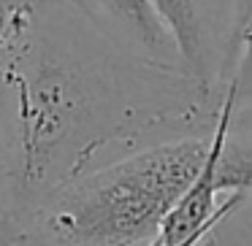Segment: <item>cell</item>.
I'll use <instances>...</instances> for the list:
<instances>
[{
	"mask_svg": "<svg viewBox=\"0 0 252 246\" xmlns=\"http://www.w3.org/2000/svg\"><path fill=\"white\" fill-rule=\"evenodd\" d=\"M220 95L138 57L63 0H28L0 55V219H17L106 149L209 133Z\"/></svg>",
	"mask_w": 252,
	"mask_h": 246,
	"instance_id": "1",
	"label": "cell"
},
{
	"mask_svg": "<svg viewBox=\"0 0 252 246\" xmlns=\"http://www.w3.org/2000/svg\"><path fill=\"white\" fill-rule=\"evenodd\" d=\"M209 133L163 138L82 170L28 214L0 219V241L8 246H147L201 170Z\"/></svg>",
	"mask_w": 252,
	"mask_h": 246,
	"instance_id": "2",
	"label": "cell"
},
{
	"mask_svg": "<svg viewBox=\"0 0 252 246\" xmlns=\"http://www.w3.org/2000/svg\"><path fill=\"white\" fill-rule=\"evenodd\" d=\"M185 71L220 95L230 68L236 0H152Z\"/></svg>",
	"mask_w": 252,
	"mask_h": 246,
	"instance_id": "3",
	"label": "cell"
},
{
	"mask_svg": "<svg viewBox=\"0 0 252 246\" xmlns=\"http://www.w3.org/2000/svg\"><path fill=\"white\" fill-rule=\"evenodd\" d=\"M63 3L73 6L122 49L160 65L185 68L176 44L155 14L152 0H63Z\"/></svg>",
	"mask_w": 252,
	"mask_h": 246,
	"instance_id": "4",
	"label": "cell"
},
{
	"mask_svg": "<svg viewBox=\"0 0 252 246\" xmlns=\"http://www.w3.org/2000/svg\"><path fill=\"white\" fill-rule=\"evenodd\" d=\"M222 89L233 100V114L252 109V14L244 19V25L236 33L233 55H230V71Z\"/></svg>",
	"mask_w": 252,
	"mask_h": 246,
	"instance_id": "5",
	"label": "cell"
},
{
	"mask_svg": "<svg viewBox=\"0 0 252 246\" xmlns=\"http://www.w3.org/2000/svg\"><path fill=\"white\" fill-rule=\"evenodd\" d=\"M252 14V0H236V11H233V41H236V33L239 27L244 25V19ZM230 55H233V46H230ZM230 71V68H228Z\"/></svg>",
	"mask_w": 252,
	"mask_h": 246,
	"instance_id": "6",
	"label": "cell"
},
{
	"mask_svg": "<svg viewBox=\"0 0 252 246\" xmlns=\"http://www.w3.org/2000/svg\"><path fill=\"white\" fill-rule=\"evenodd\" d=\"M220 227H222V224H220ZM220 227H217V230H220ZM217 230H212V233H209V235H206V238H203L198 246H214V244H217Z\"/></svg>",
	"mask_w": 252,
	"mask_h": 246,
	"instance_id": "7",
	"label": "cell"
},
{
	"mask_svg": "<svg viewBox=\"0 0 252 246\" xmlns=\"http://www.w3.org/2000/svg\"><path fill=\"white\" fill-rule=\"evenodd\" d=\"M198 244H201V241H198ZM198 244H195V246H198ZM147 246H168V244H163V241H160V235H155V238L149 241Z\"/></svg>",
	"mask_w": 252,
	"mask_h": 246,
	"instance_id": "8",
	"label": "cell"
},
{
	"mask_svg": "<svg viewBox=\"0 0 252 246\" xmlns=\"http://www.w3.org/2000/svg\"><path fill=\"white\" fill-rule=\"evenodd\" d=\"M0 246H8V244H6V241H0Z\"/></svg>",
	"mask_w": 252,
	"mask_h": 246,
	"instance_id": "9",
	"label": "cell"
}]
</instances>
